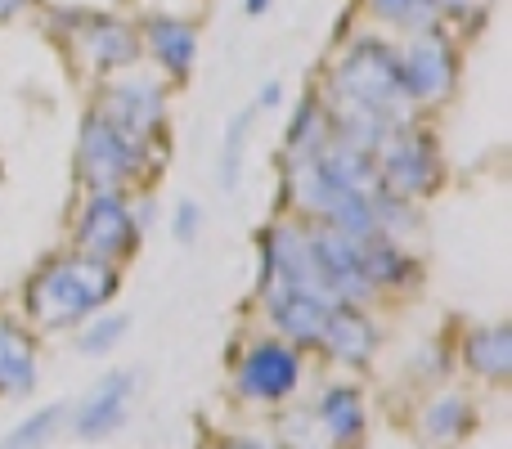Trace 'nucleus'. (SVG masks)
Here are the masks:
<instances>
[{
    "instance_id": "obj_22",
    "label": "nucleus",
    "mask_w": 512,
    "mask_h": 449,
    "mask_svg": "<svg viewBox=\"0 0 512 449\" xmlns=\"http://www.w3.org/2000/svg\"><path fill=\"white\" fill-rule=\"evenodd\" d=\"M59 418H63V409L59 405H50L45 414H32V418H23V423L14 427V432L0 441V449H41V445H50V436L59 432Z\"/></svg>"
},
{
    "instance_id": "obj_27",
    "label": "nucleus",
    "mask_w": 512,
    "mask_h": 449,
    "mask_svg": "<svg viewBox=\"0 0 512 449\" xmlns=\"http://www.w3.org/2000/svg\"><path fill=\"white\" fill-rule=\"evenodd\" d=\"M243 9L256 18V14H265V9H270V0H243Z\"/></svg>"
},
{
    "instance_id": "obj_9",
    "label": "nucleus",
    "mask_w": 512,
    "mask_h": 449,
    "mask_svg": "<svg viewBox=\"0 0 512 449\" xmlns=\"http://www.w3.org/2000/svg\"><path fill=\"white\" fill-rule=\"evenodd\" d=\"M104 122H113L122 135H131L135 144L162 122V90L153 81H117L108 90L104 108H99Z\"/></svg>"
},
{
    "instance_id": "obj_6",
    "label": "nucleus",
    "mask_w": 512,
    "mask_h": 449,
    "mask_svg": "<svg viewBox=\"0 0 512 449\" xmlns=\"http://www.w3.org/2000/svg\"><path fill=\"white\" fill-rule=\"evenodd\" d=\"M301 378V360L283 342H256L239 364V391L252 400H283Z\"/></svg>"
},
{
    "instance_id": "obj_15",
    "label": "nucleus",
    "mask_w": 512,
    "mask_h": 449,
    "mask_svg": "<svg viewBox=\"0 0 512 449\" xmlns=\"http://www.w3.org/2000/svg\"><path fill=\"white\" fill-rule=\"evenodd\" d=\"M36 387L32 342L9 319H0V396H27Z\"/></svg>"
},
{
    "instance_id": "obj_19",
    "label": "nucleus",
    "mask_w": 512,
    "mask_h": 449,
    "mask_svg": "<svg viewBox=\"0 0 512 449\" xmlns=\"http://www.w3.org/2000/svg\"><path fill=\"white\" fill-rule=\"evenodd\" d=\"M328 131H333L328 113L315 104V99H306L301 113L292 117V135H288L292 153H297V158H315V153H324L328 149Z\"/></svg>"
},
{
    "instance_id": "obj_20",
    "label": "nucleus",
    "mask_w": 512,
    "mask_h": 449,
    "mask_svg": "<svg viewBox=\"0 0 512 449\" xmlns=\"http://www.w3.org/2000/svg\"><path fill=\"white\" fill-rule=\"evenodd\" d=\"M369 9L382 18V23L400 27V32H423V27L441 23L432 0H369Z\"/></svg>"
},
{
    "instance_id": "obj_10",
    "label": "nucleus",
    "mask_w": 512,
    "mask_h": 449,
    "mask_svg": "<svg viewBox=\"0 0 512 449\" xmlns=\"http://www.w3.org/2000/svg\"><path fill=\"white\" fill-rule=\"evenodd\" d=\"M382 176L396 194H427L436 185V153L423 135H391L387 153H382Z\"/></svg>"
},
{
    "instance_id": "obj_12",
    "label": "nucleus",
    "mask_w": 512,
    "mask_h": 449,
    "mask_svg": "<svg viewBox=\"0 0 512 449\" xmlns=\"http://www.w3.org/2000/svg\"><path fill=\"white\" fill-rule=\"evenodd\" d=\"M140 45H149L162 72H171V77H189L194 54H198V27L189 23V18H176V14H149L144 18Z\"/></svg>"
},
{
    "instance_id": "obj_5",
    "label": "nucleus",
    "mask_w": 512,
    "mask_h": 449,
    "mask_svg": "<svg viewBox=\"0 0 512 449\" xmlns=\"http://www.w3.org/2000/svg\"><path fill=\"white\" fill-rule=\"evenodd\" d=\"M81 167H86L90 185L113 189L117 180H126L140 167V144L95 113L86 122V131H81Z\"/></svg>"
},
{
    "instance_id": "obj_1",
    "label": "nucleus",
    "mask_w": 512,
    "mask_h": 449,
    "mask_svg": "<svg viewBox=\"0 0 512 449\" xmlns=\"http://www.w3.org/2000/svg\"><path fill=\"white\" fill-rule=\"evenodd\" d=\"M113 292H117V274L108 261H99V256H63L50 270L36 274L27 301H32L41 324L68 328L81 324L86 315H95Z\"/></svg>"
},
{
    "instance_id": "obj_8",
    "label": "nucleus",
    "mask_w": 512,
    "mask_h": 449,
    "mask_svg": "<svg viewBox=\"0 0 512 449\" xmlns=\"http://www.w3.org/2000/svg\"><path fill=\"white\" fill-rule=\"evenodd\" d=\"M72 36H77V54H86V63L95 68H131L140 59V32L126 18L81 14Z\"/></svg>"
},
{
    "instance_id": "obj_7",
    "label": "nucleus",
    "mask_w": 512,
    "mask_h": 449,
    "mask_svg": "<svg viewBox=\"0 0 512 449\" xmlns=\"http://www.w3.org/2000/svg\"><path fill=\"white\" fill-rule=\"evenodd\" d=\"M77 238L86 247V256H99V261H113V256L131 252L135 247V216L122 198L99 194L95 203L81 212L77 221Z\"/></svg>"
},
{
    "instance_id": "obj_21",
    "label": "nucleus",
    "mask_w": 512,
    "mask_h": 449,
    "mask_svg": "<svg viewBox=\"0 0 512 449\" xmlns=\"http://www.w3.org/2000/svg\"><path fill=\"white\" fill-rule=\"evenodd\" d=\"M248 126H252V108H243V113L230 122V131H225V149H221V185L225 189H239L243 149H248Z\"/></svg>"
},
{
    "instance_id": "obj_18",
    "label": "nucleus",
    "mask_w": 512,
    "mask_h": 449,
    "mask_svg": "<svg viewBox=\"0 0 512 449\" xmlns=\"http://www.w3.org/2000/svg\"><path fill=\"white\" fill-rule=\"evenodd\" d=\"M472 427V409L463 405L459 396H445V400H436V405H427V414H423V436L432 445H450V441H459L463 432Z\"/></svg>"
},
{
    "instance_id": "obj_23",
    "label": "nucleus",
    "mask_w": 512,
    "mask_h": 449,
    "mask_svg": "<svg viewBox=\"0 0 512 449\" xmlns=\"http://www.w3.org/2000/svg\"><path fill=\"white\" fill-rule=\"evenodd\" d=\"M126 328H131V319H126V315H104V319H95V324L81 333V351H86V355H108L117 342H122Z\"/></svg>"
},
{
    "instance_id": "obj_13",
    "label": "nucleus",
    "mask_w": 512,
    "mask_h": 449,
    "mask_svg": "<svg viewBox=\"0 0 512 449\" xmlns=\"http://www.w3.org/2000/svg\"><path fill=\"white\" fill-rule=\"evenodd\" d=\"M333 310V301H319L310 292H292L270 283V319L292 337V342H319L324 315Z\"/></svg>"
},
{
    "instance_id": "obj_26",
    "label": "nucleus",
    "mask_w": 512,
    "mask_h": 449,
    "mask_svg": "<svg viewBox=\"0 0 512 449\" xmlns=\"http://www.w3.org/2000/svg\"><path fill=\"white\" fill-rule=\"evenodd\" d=\"M279 95H283L279 81H270V86L261 90V99H256V108H274V104H279Z\"/></svg>"
},
{
    "instance_id": "obj_4",
    "label": "nucleus",
    "mask_w": 512,
    "mask_h": 449,
    "mask_svg": "<svg viewBox=\"0 0 512 449\" xmlns=\"http://www.w3.org/2000/svg\"><path fill=\"white\" fill-rule=\"evenodd\" d=\"M310 261H315L319 283L328 288L333 301H355L373 288L369 270H364V234H346V229H324V234L306 238Z\"/></svg>"
},
{
    "instance_id": "obj_11",
    "label": "nucleus",
    "mask_w": 512,
    "mask_h": 449,
    "mask_svg": "<svg viewBox=\"0 0 512 449\" xmlns=\"http://www.w3.org/2000/svg\"><path fill=\"white\" fill-rule=\"evenodd\" d=\"M131 396H135V373H113V378H104L86 400H81L77 418H72L77 436H86V441H104L108 432H117L122 418H126Z\"/></svg>"
},
{
    "instance_id": "obj_3",
    "label": "nucleus",
    "mask_w": 512,
    "mask_h": 449,
    "mask_svg": "<svg viewBox=\"0 0 512 449\" xmlns=\"http://www.w3.org/2000/svg\"><path fill=\"white\" fill-rule=\"evenodd\" d=\"M396 59H400L405 95L418 99V104L445 99L454 90V81H459V59H454V45L441 36V23L409 32V41L396 50Z\"/></svg>"
},
{
    "instance_id": "obj_25",
    "label": "nucleus",
    "mask_w": 512,
    "mask_h": 449,
    "mask_svg": "<svg viewBox=\"0 0 512 449\" xmlns=\"http://www.w3.org/2000/svg\"><path fill=\"white\" fill-rule=\"evenodd\" d=\"M27 5H32V0H0V23H9V18H18Z\"/></svg>"
},
{
    "instance_id": "obj_16",
    "label": "nucleus",
    "mask_w": 512,
    "mask_h": 449,
    "mask_svg": "<svg viewBox=\"0 0 512 449\" xmlns=\"http://www.w3.org/2000/svg\"><path fill=\"white\" fill-rule=\"evenodd\" d=\"M319 432L328 436L333 445H346L364 432V405H360V391L351 387H328L319 396Z\"/></svg>"
},
{
    "instance_id": "obj_24",
    "label": "nucleus",
    "mask_w": 512,
    "mask_h": 449,
    "mask_svg": "<svg viewBox=\"0 0 512 449\" xmlns=\"http://www.w3.org/2000/svg\"><path fill=\"white\" fill-rule=\"evenodd\" d=\"M198 221H203L198 203H180V212H176V238H180V243H189V238L198 234Z\"/></svg>"
},
{
    "instance_id": "obj_28",
    "label": "nucleus",
    "mask_w": 512,
    "mask_h": 449,
    "mask_svg": "<svg viewBox=\"0 0 512 449\" xmlns=\"http://www.w3.org/2000/svg\"><path fill=\"white\" fill-rule=\"evenodd\" d=\"M230 449H270V445H261V441H239V445H230Z\"/></svg>"
},
{
    "instance_id": "obj_14",
    "label": "nucleus",
    "mask_w": 512,
    "mask_h": 449,
    "mask_svg": "<svg viewBox=\"0 0 512 449\" xmlns=\"http://www.w3.org/2000/svg\"><path fill=\"white\" fill-rule=\"evenodd\" d=\"M319 342L328 346V355H337L342 364H364L373 351V328L360 310L351 306H333L324 315V328H319Z\"/></svg>"
},
{
    "instance_id": "obj_2",
    "label": "nucleus",
    "mask_w": 512,
    "mask_h": 449,
    "mask_svg": "<svg viewBox=\"0 0 512 449\" xmlns=\"http://www.w3.org/2000/svg\"><path fill=\"white\" fill-rule=\"evenodd\" d=\"M333 95L346 108H364V113H378L382 122H400L405 117V81H400V59L391 45L373 41H355L342 54V63L333 68Z\"/></svg>"
},
{
    "instance_id": "obj_17",
    "label": "nucleus",
    "mask_w": 512,
    "mask_h": 449,
    "mask_svg": "<svg viewBox=\"0 0 512 449\" xmlns=\"http://www.w3.org/2000/svg\"><path fill=\"white\" fill-rule=\"evenodd\" d=\"M468 360H472V369L486 373V378H495V382L508 378V369H512V333L504 324L481 328V333L468 342Z\"/></svg>"
}]
</instances>
